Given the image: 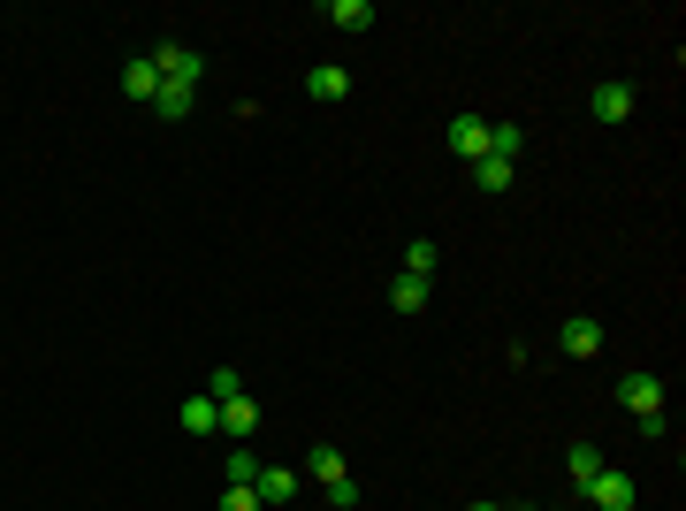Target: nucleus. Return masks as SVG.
<instances>
[{"mask_svg":"<svg viewBox=\"0 0 686 511\" xmlns=\"http://www.w3.org/2000/svg\"><path fill=\"white\" fill-rule=\"evenodd\" d=\"M389 306H397V314H420V306H427V283H420V275H397V283H389Z\"/></svg>","mask_w":686,"mask_h":511,"instance_id":"nucleus-17","label":"nucleus"},{"mask_svg":"<svg viewBox=\"0 0 686 511\" xmlns=\"http://www.w3.org/2000/svg\"><path fill=\"white\" fill-rule=\"evenodd\" d=\"M564 466H572V481L587 489V481L603 474V451H595V443H572V451H564Z\"/></svg>","mask_w":686,"mask_h":511,"instance_id":"nucleus-18","label":"nucleus"},{"mask_svg":"<svg viewBox=\"0 0 686 511\" xmlns=\"http://www.w3.org/2000/svg\"><path fill=\"white\" fill-rule=\"evenodd\" d=\"M512 175H518V161H473V191H481V198H504Z\"/></svg>","mask_w":686,"mask_h":511,"instance_id":"nucleus-10","label":"nucleus"},{"mask_svg":"<svg viewBox=\"0 0 686 511\" xmlns=\"http://www.w3.org/2000/svg\"><path fill=\"white\" fill-rule=\"evenodd\" d=\"M191 107H198V92H191V84H161V92H153V115H161V123H183Z\"/></svg>","mask_w":686,"mask_h":511,"instance_id":"nucleus-11","label":"nucleus"},{"mask_svg":"<svg viewBox=\"0 0 686 511\" xmlns=\"http://www.w3.org/2000/svg\"><path fill=\"white\" fill-rule=\"evenodd\" d=\"M587 115H595V123H626V115H633V84H595V92H587Z\"/></svg>","mask_w":686,"mask_h":511,"instance_id":"nucleus-7","label":"nucleus"},{"mask_svg":"<svg viewBox=\"0 0 686 511\" xmlns=\"http://www.w3.org/2000/svg\"><path fill=\"white\" fill-rule=\"evenodd\" d=\"M404 275L435 283V245H427V237H412V245H404Z\"/></svg>","mask_w":686,"mask_h":511,"instance_id":"nucleus-19","label":"nucleus"},{"mask_svg":"<svg viewBox=\"0 0 686 511\" xmlns=\"http://www.w3.org/2000/svg\"><path fill=\"white\" fill-rule=\"evenodd\" d=\"M206 397L221 405V397H244V374L237 366H214V382H206Z\"/></svg>","mask_w":686,"mask_h":511,"instance_id":"nucleus-21","label":"nucleus"},{"mask_svg":"<svg viewBox=\"0 0 686 511\" xmlns=\"http://www.w3.org/2000/svg\"><path fill=\"white\" fill-rule=\"evenodd\" d=\"M183 435H221V405L198 389V397H183Z\"/></svg>","mask_w":686,"mask_h":511,"instance_id":"nucleus-9","label":"nucleus"},{"mask_svg":"<svg viewBox=\"0 0 686 511\" xmlns=\"http://www.w3.org/2000/svg\"><path fill=\"white\" fill-rule=\"evenodd\" d=\"M221 511H267V504H260V489H221Z\"/></svg>","mask_w":686,"mask_h":511,"instance_id":"nucleus-22","label":"nucleus"},{"mask_svg":"<svg viewBox=\"0 0 686 511\" xmlns=\"http://www.w3.org/2000/svg\"><path fill=\"white\" fill-rule=\"evenodd\" d=\"M329 504H336V511H358V481H351V474H343V481H329Z\"/></svg>","mask_w":686,"mask_h":511,"instance_id":"nucleus-23","label":"nucleus"},{"mask_svg":"<svg viewBox=\"0 0 686 511\" xmlns=\"http://www.w3.org/2000/svg\"><path fill=\"white\" fill-rule=\"evenodd\" d=\"M123 92H130V100H146V107H153V92H161V69H153V61H146V54H138V61H130V69H123Z\"/></svg>","mask_w":686,"mask_h":511,"instance_id":"nucleus-12","label":"nucleus"},{"mask_svg":"<svg viewBox=\"0 0 686 511\" xmlns=\"http://www.w3.org/2000/svg\"><path fill=\"white\" fill-rule=\"evenodd\" d=\"M221 435H229V443H252V435H260V405H252V397H221Z\"/></svg>","mask_w":686,"mask_h":511,"instance_id":"nucleus-8","label":"nucleus"},{"mask_svg":"<svg viewBox=\"0 0 686 511\" xmlns=\"http://www.w3.org/2000/svg\"><path fill=\"white\" fill-rule=\"evenodd\" d=\"M504 511H541V504H504Z\"/></svg>","mask_w":686,"mask_h":511,"instance_id":"nucleus-25","label":"nucleus"},{"mask_svg":"<svg viewBox=\"0 0 686 511\" xmlns=\"http://www.w3.org/2000/svg\"><path fill=\"white\" fill-rule=\"evenodd\" d=\"M252 489H260V504H290V497H298V474H283V466H260V481H252Z\"/></svg>","mask_w":686,"mask_h":511,"instance_id":"nucleus-14","label":"nucleus"},{"mask_svg":"<svg viewBox=\"0 0 686 511\" xmlns=\"http://www.w3.org/2000/svg\"><path fill=\"white\" fill-rule=\"evenodd\" d=\"M580 497H587L595 511H633V504H641V489H633V474H610V466H603V474H595V481H587Z\"/></svg>","mask_w":686,"mask_h":511,"instance_id":"nucleus-1","label":"nucleus"},{"mask_svg":"<svg viewBox=\"0 0 686 511\" xmlns=\"http://www.w3.org/2000/svg\"><path fill=\"white\" fill-rule=\"evenodd\" d=\"M343 92H351V69H343V61H321V69H306V100H321V107H336Z\"/></svg>","mask_w":686,"mask_h":511,"instance_id":"nucleus-6","label":"nucleus"},{"mask_svg":"<svg viewBox=\"0 0 686 511\" xmlns=\"http://www.w3.org/2000/svg\"><path fill=\"white\" fill-rule=\"evenodd\" d=\"M557 343H564V359H595V351H603V321H595V314H572V321L557 329Z\"/></svg>","mask_w":686,"mask_h":511,"instance_id":"nucleus-5","label":"nucleus"},{"mask_svg":"<svg viewBox=\"0 0 686 511\" xmlns=\"http://www.w3.org/2000/svg\"><path fill=\"white\" fill-rule=\"evenodd\" d=\"M618 405H626L633 420H649V412H664V382H656V374H626V382H618Z\"/></svg>","mask_w":686,"mask_h":511,"instance_id":"nucleus-4","label":"nucleus"},{"mask_svg":"<svg viewBox=\"0 0 686 511\" xmlns=\"http://www.w3.org/2000/svg\"><path fill=\"white\" fill-rule=\"evenodd\" d=\"M526 154V130L518 123H489V161H518Z\"/></svg>","mask_w":686,"mask_h":511,"instance_id":"nucleus-15","label":"nucleus"},{"mask_svg":"<svg viewBox=\"0 0 686 511\" xmlns=\"http://www.w3.org/2000/svg\"><path fill=\"white\" fill-rule=\"evenodd\" d=\"M221 474H229V489H252V481H260V451H252V443H237V451L221 458Z\"/></svg>","mask_w":686,"mask_h":511,"instance_id":"nucleus-13","label":"nucleus"},{"mask_svg":"<svg viewBox=\"0 0 686 511\" xmlns=\"http://www.w3.org/2000/svg\"><path fill=\"white\" fill-rule=\"evenodd\" d=\"M450 154L473 169V161H489V115H450Z\"/></svg>","mask_w":686,"mask_h":511,"instance_id":"nucleus-3","label":"nucleus"},{"mask_svg":"<svg viewBox=\"0 0 686 511\" xmlns=\"http://www.w3.org/2000/svg\"><path fill=\"white\" fill-rule=\"evenodd\" d=\"M306 466L321 474V489H329V481H343V474H351V466H343V451H329V443H321V451H306Z\"/></svg>","mask_w":686,"mask_h":511,"instance_id":"nucleus-20","label":"nucleus"},{"mask_svg":"<svg viewBox=\"0 0 686 511\" xmlns=\"http://www.w3.org/2000/svg\"><path fill=\"white\" fill-rule=\"evenodd\" d=\"M146 61L161 69V84H191V92H198V77H206V61H198L191 46H175V38H169V46H153Z\"/></svg>","mask_w":686,"mask_h":511,"instance_id":"nucleus-2","label":"nucleus"},{"mask_svg":"<svg viewBox=\"0 0 686 511\" xmlns=\"http://www.w3.org/2000/svg\"><path fill=\"white\" fill-rule=\"evenodd\" d=\"M466 511H504V504H466Z\"/></svg>","mask_w":686,"mask_h":511,"instance_id":"nucleus-24","label":"nucleus"},{"mask_svg":"<svg viewBox=\"0 0 686 511\" xmlns=\"http://www.w3.org/2000/svg\"><path fill=\"white\" fill-rule=\"evenodd\" d=\"M321 15H329L336 31H366V23H374V8H366V0H329Z\"/></svg>","mask_w":686,"mask_h":511,"instance_id":"nucleus-16","label":"nucleus"}]
</instances>
